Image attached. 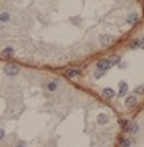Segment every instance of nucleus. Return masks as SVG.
Returning a JSON list of instances; mask_svg holds the SVG:
<instances>
[{"instance_id":"dca6fc26","label":"nucleus","mask_w":144,"mask_h":147,"mask_svg":"<svg viewBox=\"0 0 144 147\" xmlns=\"http://www.w3.org/2000/svg\"><path fill=\"white\" fill-rule=\"evenodd\" d=\"M118 61H120V56H114L111 62H118Z\"/></svg>"},{"instance_id":"0eeeda50","label":"nucleus","mask_w":144,"mask_h":147,"mask_svg":"<svg viewBox=\"0 0 144 147\" xmlns=\"http://www.w3.org/2000/svg\"><path fill=\"white\" fill-rule=\"evenodd\" d=\"M127 131H128V133L135 134V133L138 131V125H137V124H134V123H130V125L127 127Z\"/></svg>"},{"instance_id":"4468645a","label":"nucleus","mask_w":144,"mask_h":147,"mask_svg":"<svg viewBox=\"0 0 144 147\" xmlns=\"http://www.w3.org/2000/svg\"><path fill=\"white\" fill-rule=\"evenodd\" d=\"M0 20H2V22H7V20H9V13L3 12L2 15H0Z\"/></svg>"},{"instance_id":"f03ea898","label":"nucleus","mask_w":144,"mask_h":147,"mask_svg":"<svg viewBox=\"0 0 144 147\" xmlns=\"http://www.w3.org/2000/svg\"><path fill=\"white\" fill-rule=\"evenodd\" d=\"M17 72H19V67L15 65V64H7V65L5 67V74H6V75L15 76V75H17Z\"/></svg>"},{"instance_id":"9b49d317","label":"nucleus","mask_w":144,"mask_h":147,"mask_svg":"<svg viewBox=\"0 0 144 147\" xmlns=\"http://www.w3.org/2000/svg\"><path fill=\"white\" fill-rule=\"evenodd\" d=\"M98 123H100V124L108 123V117H107L105 114H100V115H98Z\"/></svg>"},{"instance_id":"a211bd4d","label":"nucleus","mask_w":144,"mask_h":147,"mask_svg":"<svg viewBox=\"0 0 144 147\" xmlns=\"http://www.w3.org/2000/svg\"><path fill=\"white\" fill-rule=\"evenodd\" d=\"M3 137H5V131L2 130V131H0V138H3Z\"/></svg>"},{"instance_id":"f8f14e48","label":"nucleus","mask_w":144,"mask_h":147,"mask_svg":"<svg viewBox=\"0 0 144 147\" xmlns=\"http://www.w3.org/2000/svg\"><path fill=\"white\" fill-rule=\"evenodd\" d=\"M3 56H6V58L13 56V49H12V48H6V49L3 51Z\"/></svg>"},{"instance_id":"39448f33","label":"nucleus","mask_w":144,"mask_h":147,"mask_svg":"<svg viewBox=\"0 0 144 147\" xmlns=\"http://www.w3.org/2000/svg\"><path fill=\"white\" fill-rule=\"evenodd\" d=\"M128 91V85L127 82H120V95H126V92Z\"/></svg>"},{"instance_id":"1a4fd4ad","label":"nucleus","mask_w":144,"mask_h":147,"mask_svg":"<svg viewBox=\"0 0 144 147\" xmlns=\"http://www.w3.org/2000/svg\"><path fill=\"white\" fill-rule=\"evenodd\" d=\"M102 95H104V97H107V98H112V97L115 95V92H114L111 88H105V90L102 91Z\"/></svg>"},{"instance_id":"423d86ee","label":"nucleus","mask_w":144,"mask_h":147,"mask_svg":"<svg viewBox=\"0 0 144 147\" xmlns=\"http://www.w3.org/2000/svg\"><path fill=\"white\" fill-rule=\"evenodd\" d=\"M135 22H138V15H137V13H133V15H130V16L127 17V23L133 25V23H135Z\"/></svg>"},{"instance_id":"f257e3e1","label":"nucleus","mask_w":144,"mask_h":147,"mask_svg":"<svg viewBox=\"0 0 144 147\" xmlns=\"http://www.w3.org/2000/svg\"><path fill=\"white\" fill-rule=\"evenodd\" d=\"M111 65H112V62H111L110 59H100V61L97 62V68H98L101 72H104V71L110 69V68H111Z\"/></svg>"},{"instance_id":"7ed1b4c3","label":"nucleus","mask_w":144,"mask_h":147,"mask_svg":"<svg viewBox=\"0 0 144 147\" xmlns=\"http://www.w3.org/2000/svg\"><path fill=\"white\" fill-rule=\"evenodd\" d=\"M112 40H114V38L111 35H101V38H100L101 45H110V44H112Z\"/></svg>"},{"instance_id":"f3484780","label":"nucleus","mask_w":144,"mask_h":147,"mask_svg":"<svg viewBox=\"0 0 144 147\" xmlns=\"http://www.w3.org/2000/svg\"><path fill=\"white\" fill-rule=\"evenodd\" d=\"M140 48H141V49H144V39H143V40H140Z\"/></svg>"},{"instance_id":"20e7f679","label":"nucleus","mask_w":144,"mask_h":147,"mask_svg":"<svg viewBox=\"0 0 144 147\" xmlns=\"http://www.w3.org/2000/svg\"><path fill=\"white\" fill-rule=\"evenodd\" d=\"M135 102H137V98H135L134 95H130V97L126 98V105H127V107H133V105H135Z\"/></svg>"},{"instance_id":"ddd939ff","label":"nucleus","mask_w":144,"mask_h":147,"mask_svg":"<svg viewBox=\"0 0 144 147\" xmlns=\"http://www.w3.org/2000/svg\"><path fill=\"white\" fill-rule=\"evenodd\" d=\"M131 146V140L130 138H123L121 140V147H130Z\"/></svg>"},{"instance_id":"6e6552de","label":"nucleus","mask_w":144,"mask_h":147,"mask_svg":"<svg viewBox=\"0 0 144 147\" xmlns=\"http://www.w3.org/2000/svg\"><path fill=\"white\" fill-rule=\"evenodd\" d=\"M65 75H66L68 78H72V76H77V75H81V72H79L78 69H69V71H66V72H65Z\"/></svg>"},{"instance_id":"2eb2a0df","label":"nucleus","mask_w":144,"mask_h":147,"mask_svg":"<svg viewBox=\"0 0 144 147\" xmlns=\"http://www.w3.org/2000/svg\"><path fill=\"white\" fill-rule=\"evenodd\" d=\"M135 92H137V94H138V92H140V94H143V92H144V90L140 87V88H135Z\"/></svg>"},{"instance_id":"6ab92c4d","label":"nucleus","mask_w":144,"mask_h":147,"mask_svg":"<svg viewBox=\"0 0 144 147\" xmlns=\"http://www.w3.org/2000/svg\"><path fill=\"white\" fill-rule=\"evenodd\" d=\"M17 147H22V146H17Z\"/></svg>"},{"instance_id":"9d476101","label":"nucleus","mask_w":144,"mask_h":147,"mask_svg":"<svg viewBox=\"0 0 144 147\" xmlns=\"http://www.w3.org/2000/svg\"><path fill=\"white\" fill-rule=\"evenodd\" d=\"M56 87H58V84H56L55 81H52V82H48V84H46V88L49 90V91H55V90H56Z\"/></svg>"}]
</instances>
